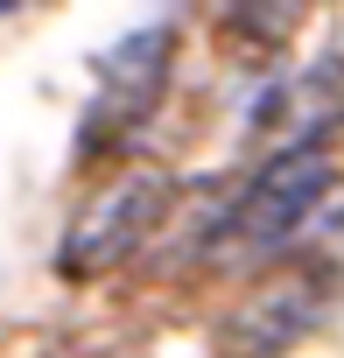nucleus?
<instances>
[{
	"instance_id": "1",
	"label": "nucleus",
	"mask_w": 344,
	"mask_h": 358,
	"mask_svg": "<svg viewBox=\"0 0 344 358\" xmlns=\"http://www.w3.org/2000/svg\"><path fill=\"white\" fill-rule=\"evenodd\" d=\"M330 148L323 141H309V148H281L253 183H246V197L232 204V218H225V232H218V246L232 253H281L309 218H316V204L330 197Z\"/></svg>"
},
{
	"instance_id": "3",
	"label": "nucleus",
	"mask_w": 344,
	"mask_h": 358,
	"mask_svg": "<svg viewBox=\"0 0 344 358\" xmlns=\"http://www.w3.org/2000/svg\"><path fill=\"white\" fill-rule=\"evenodd\" d=\"M330 295H337V274H330L323 260H316V267H281L274 281H260V288L232 309V323H225V358H274V351L302 344V337L323 323Z\"/></svg>"
},
{
	"instance_id": "4",
	"label": "nucleus",
	"mask_w": 344,
	"mask_h": 358,
	"mask_svg": "<svg viewBox=\"0 0 344 358\" xmlns=\"http://www.w3.org/2000/svg\"><path fill=\"white\" fill-rule=\"evenodd\" d=\"M169 57H176V36L169 29H134L106 64H99V99H92V120H85V148H113L120 134H134L148 113H155V99H162V85H169Z\"/></svg>"
},
{
	"instance_id": "2",
	"label": "nucleus",
	"mask_w": 344,
	"mask_h": 358,
	"mask_svg": "<svg viewBox=\"0 0 344 358\" xmlns=\"http://www.w3.org/2000/svg\"><path fill=\"white\" fill-rule=\"evenodd\" d=\"M169 211V176L162 169H134V176H120L113 190H99L85 211H78V225L64 232V274H106V267H120L148 232H155V218Z\"/></svg>"
}]
</instances>
